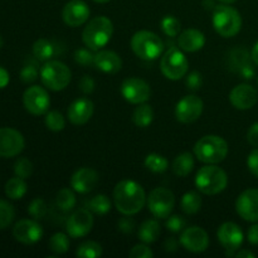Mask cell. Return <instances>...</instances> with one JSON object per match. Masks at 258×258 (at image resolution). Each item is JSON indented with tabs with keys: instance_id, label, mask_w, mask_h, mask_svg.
<instances>
[{
	"instance_id": "cell-26",
	"label": "cell",
	"mask_w": 258,
	"mask_h": 258,
	"mask_svg": "<svg viewBox=\"0 0 258 258\" xmlns=\"http://www.w3.org/2000/svg\"><path fill=\"white\" fill-rule=\"evenodd\" d=\"M194 168V158L190 153H181L174 159L171 164L174 174L180 178H185L191 173Z\"/></svg>"
},
{
	"instance_id": "cell-52",
	"label": "cell",
	"mask_w": 258,
	"mask_h": 258,
	"mask_svg": "<svg viewBox=\"0 0 258 258\" xmlns=\"http://www.w3.org/2000/svg\"><path fill=\"white\" fill-rule=\"evenodd\" d=\"M247 239L253 246H258V224L251 226V228L248 229V233H247Z\"/></svg>"
},
{
	"instance_id": "cell-1",
	"label": "cell",
	"mask_w": 258,
	"mask_h": 258,
	"mask_svg": "<svg viewBox=\"0 0 258 258\" xmlns=\"http://www.w3.org/2000/svg\"><path fill=\"white\" fill-rule=\"evenodd\" d=\"M113 203L123 216L138 214L146 204V194L143 186L134 180H121L113 189Z\"/></svg>"
},
{
	"instance_id": "cell-45",
	"label": "cell",
	"mask_w": 258,
	"mask_h": 258,
	"mask_svg": "<svg viewBox=\"0 0 258 258\" xmlns=\"http://www.w3.org/2000/svg\"><path fill=\"white\" fill-rule=\"evenodd\" d=\"M38 78V70L35 68V66L28 64L25 67H23V70L20 71V80L25 83H32L34 82Z\"/></svg>"
},
{
	"instance_id": "cell-4",
	"label": "cell",
	"mask_w": 258,
	"mask_h": 258,
	"mask_svg": "<svg viewBox=\"0 0 258 258\" xmlns=\"http://www.w3.org/2000/svg\"><path fill=\"white\" fill-rule=\"evenodd\" d=\"M113 24L108 18L96 17L87 23L82 33V40L91 50H100L111 40Z\"/></svg>"
},
{
	"instance_id": "cell-54",
	"label": "cell",
	"mask_w": 258,
	"mask_h": 258,
	"mask_svg": "<svg viewBox=\"0 0 258 258\" xmlns=\"http://www.w3.org/2000/svg\"><path fill=\"white\" fill-rule=\"evenodd\" d=\"M9 73H8V71L5 70V68L0 67V88H5L8 86V83H9Z\"/></svg>"
},
{
	"instance_id": "cell-57",
	"label": "cell",
	"mask_w": 258,
	"mask_h": 258,
	"mask_svg": "<svg viewBox=\"0 0 258 258\" xmlns=\"http://www.w3.org/2000/svg\"><path fill=\"white\" fill-rule=\"evenodd\" d=\"M203 5L206 7L207 10H214V8L217 7V5L214 4V0H204Z\"/></svg>"
},
{
	"instance_id": "cell-23",
	"label": "cell",
	"mask_w": 258,
	"mask_h": 258,
	"mask_svg": "<svg viewBox=\"0 0 258 258\" xmlns=\"http://www.w3.org/2000/svg\"><path fill=\"white\" fill-rule=\"evenodd\" d=\"M206 44V37L198 29H186L178 35V45L183 52H198Z\"/></svg>"
},
{
	"instance_id": "cell-50",
	"label": "cell",
	"mask_w": 258,
	"mask_h": 258,
	"mask_svg": "<svg viewBox=\"0 0 258 258\" xmlns=\"http://www.w3.org/2000/svg\"><path fill=\"white\" fill-rule=\"evenodd\" d=\"M247 141L254 148H258V122H254L247 131Z\"/></svg>"
},
{
	"instance_id": "cell-41",
	"label": "cell",
	"mask_w": 258,
	"mask_h": 258,
	"mask_svg": "<svg viewBox=\"0 0 258 258\" xmlns=\"http://www.w3.org/2000/svg\"><path fill=\"white\" fill-rule=\"evenodd\" d=\"M14 173L19 178L28 179L33 174V164L27 158H19L14 164Z\"/></svg>"
},
{
	"instance_id": "cell-43",
	"label": "cell",
	"mask_w": 258,
	"mask_h": 258,
	"mask_svg": "<svg viewBox=\"0 0 258 258\" xmlns=\"http://www.w3.org/2000/svg\"><path fill=\"white\" fill-rule=\"evenodd\" d=\"M186 222L183 217L180 216H169L166 218V228L173 233H179L185 229Z\"/></svg>"
},
{
	"instance_id": "cell-9",
	"label": "cell",
	"mask_w": 258,
	"mask_h": 258,
	"mask_svg": "<svg viewBox=\"0 0 258 258\" xmlns=\"http://www.w3.org/2000/svg\"><path fill=\"white\" fill-rule=\"evenodd\" d=\"M146 204L155 218L166 219L173 212L175 206V197L173 191L166 188H155L146 198Z\"/></svg>"
},
{
	"instance_id": "cell-47",
	"label": "cell",
	"mask_w": 258,
	"mask_h": 258,
	"mask_svg": "<svg viewBox=\"0 0 258 258\" xmlns=\"http://www.w3.org/2000/svg\"><path fill=\"white\" fill-rule=\"evenodd\" d=\"M117 227L118 231H121L122 233H133L134 229H135V221L131 218V216H125L118 221Z\"/></svg>"
},
{
	"instance_id": "cell-48",
	"label": "cell",
	"mask_w": 258,
	"mask_h": 258,
	"mask_svg": "<svg viewBox=\"0 0 258 258\" xmlns=\"http://www.w3.org/2000/svg\"><path fill=\"white\" fill-rule=\"evenodd\" d=\"M78 87H80V90L82 91L85 95H90V93H92L93 90H95L96 83L92 77H90V76H83L80 80V82H78Z\"/></svg>"
},
{
	"instance_id": "cell-40",
	"label": "cell",
	"mask_w": 258,
	"mask_h": 258,
	"mask_svg": "<svg viewBox=\"0 0 258 258\" xmlns=\"http://www.w3.org/2000/svg\"><path fill=\"white\" fill-rule=\"evenodd\" d=\"M47 204L42 198H35L34 201L30 202L29 207H28V213L33 217L34 219H42L44 218L47 214Z\"/></svg>"
},
{
	"instance_id": "cell-32",
	"label": "cell",
	"mask_w": 258,
	"mask_h": 258,
	"mask_svg": "<svg viewBox=\"0 0 258 258\" xmlns=\"http://www.w3.org/2000/svg\"><path fill=\"white\" fill-rule=\"evenodd\" d=\"M180 208L186 214H196L202 208V198L197 191H188L183 196Z\"/></svg>"
},
{
	"instance_id": "cell-34",
	"label": "cell",
	"mask_w": 258,
	"mask_h": 258,
	"mask_svg": "<svg viewBox=\"0 0 258 258\" xmlns=\"http://www.w3.org/2000/svg\"><path fill=\"white\" fill-rule=\"evenodd\" d=\"M88 208L92 213L103 216V214H107L111 211V201L105 194H98V196L93 197L91 199L90 203H88Z\"/></svg>"
},
{
	"instance_id": "cell-44",
	"label": "cell",
	"mask_w": 258,
	"mask_h": 258,
	"mask_svg": "<svg viewBox=\"0 0 258 258\" xmlns=\"http://www.w3.org/2000/svg\"><path fill=\"white\" fill-rule=\"evenodd\" d=\"M128 257L130 258H153L154 253L146 243L143 244H136L135 247H133V249L128 253Z\"/></svg>"
},
{
	"instance_id": "cell-35",
	"label": "cell",
	"mask_w": 258,
	"mask_h": 258,
	"mask_svg": "<svg viewBox=\"0 0 258 258\" xmlns=\"http://www.w3.org/2000/svg\"><path fill=\"white\" fill-rule=\"evenodd\" d=\"M49 249L54 254H64L70 249V238L66 233H55L49 239Z\"/></svg>"
},
{
	"instance_id": "cell-20",
	"label": "cell",
	"mask_w": 258,
	"mask_h": 258,
	"mask_svg": "<svg viewBox=\"0 0 258 258\" xmlns=\"http://www.w3.org/2000/svg\"><path fill=\"white\" fill-rule=\"evenodd\" d=\"M229 101L237 110H249L257 103L258 92L256 88L252 87L248 83H241L231 91Z\"/></svg>"
},
{
	"instance_id": "cell-39",
	"label": "cell",
	"mask_w": 258,
	"mask_h": 258,
	"mask_svg": "<svg viewBox=\"0 0 258 258\" xmlns=\"http://www.w3.org/2000/svg\"><path fill=\"white\" fill-rule=\"evenodd\" d=\"M14 207L8 202L0 199V229H5L14 221Z\"/></svg>"
},
{
	"instance_id": "cell-42",
	"label": "cell",
	"mask_w": 258,
	"mask_h": 258,
	"mask_svg": "<svg viewBox=\"0 0 258 258\" xmlns=\"http://www.w3.org/2000/svg\"><path fill=\"white\" fill-rule=\"evenodd\" d=\"M75 60L77 64L83 66V67H88V66L93 64L95 62V54L91 53V49H86V48H78L75 52Z\"/></svg>"
},
{
	"instance_id": "cell-33",
	"label": "cell",
	"mask_w": 258,
	"mask_h": 258,
	"mask_svg": "<svg viewBox=\"0 0 258 258\" xmlns=\"http://www.w3.org/2000/svg\"><path fill=\"white\" fill-rule=\"evenodd\" d=\"M145 166L148 170L153 171V173H164L168 170L169 161L165 156L159 155V154H149L145 159Z\"/></svg>"
},
{
	"instance_id": "cell-30",
	"label": "cell",
	"mask_w": 258,
	"mask_h": 258,
	"mask_svg": "<svg viewBox=\"0 0 258 258\" xmlns=\"http://www.w3.org/2000/svg\"><path fill=\"white\" fill-rule=\"evenodd\" d=\"M33 54L37 59L42 60V62H47L55 54V48L52 42L42 38V39H38L33 44Z\"/></svg>"
},
{
	"instance_id": "cell-10",
	"label": "cell",
	"mask_w": 258,
	"mask_h": 258,
	"mask_svg": "<svg viewBox=\"0 0 258 258\" xmlns=\"http://www.w3.org/2000/svg\"><path fill=\"white\" fill-rule=\"evenodd\" d=\"M23 103L25 110L34 116L44 115L50 106V98L47 91L39 86H32L27 88L23 95Z\"/></svg>"
},
{
	"instance_id": "cell-37",
	"label": "cell",
	"mask_w": 258,
	"mask_h": 258,
	"mask_svg": "<svg viewBox=\"0 0 258 258\" xmlns=\"http://www.w3.org/2000/svg\"><path fill=\"white\" fill-rule=\"evenodd\" d=\"M160 27L164 34L170 38L178 37L181 32V23L175 17H173V15H166V17H164L160 22Z\"/></svg>"
},
{
	"instance_id": "cell-5",
	"label": "cell",
	"mask_w": 258,
	"mask_h": 258,
	"mask_svg": "<svg viewBox=\"0 0 258 258\" xmlns=\"http://www.w3.org/2000/svg\"><path fill=\"white\" fill-rule=\"evenodd\" d=\"M212 23L216 32L224 38L234 37L242 29L241 14L229 4H221L214 8Z\"/></svg>"
},
{
	"instance_id": "cell-58",
	"label": "cell",
	"mask_w": 258,
	"mask_h": 258,
	"mask_svg": "<svg viewBox=\"0 0 258 258\" xmlns=\"http://www.w3.org/2000/svg\"><path fill=\"white\" fill-rule=\"evenodd\" d=\"M219 2L223 3V4H229V5H231V4H233V3H236L237 0H219Z\"/></svg>"
},
{
	"instance_id": "cell-31",
	"label": "cell",
	"mask_w": 258,
	"mask_h": 258,
	"mask_svg": "<svg viewBox=\"0 0 258 258\" xmlns=\"http://www.w3.org/2000/svg\"><path fill=\"white\" fill-rule=\"evenodd\" d=\"M76 203H77V199H76V194L73 193V189L63 188L55 196V206L63 212L72 211L76 207Z\"/></svg>"
},
{
	"instance_id": "cell-7",
	"label": "cell",
	"mask_w": 258,
	"mask_h": 258,
	"mask_svg": "<svg viewBox=\"0 0 258 258\" xmlns=\"http://www.w3.org/2000/svg\"><path fill=\"white\" fill-rule=\"evenodd\" d=\"M42 83L50 91H62L70 85L72 80V72L60 60H47L40 68Z\"/></svg>"
},
{
	"instance_id": "cell-60",
	"label": "cell",
	"mask_w": 258,
	"mask_h": 258,
	"mask_svg": "<svg viewBox=\"0 0 258 258\" xmlns=\"http://www.w3.org/2000/svg\"><path fill=\"white\" fill-rule=\"evenodd\" d=\"M3 44H4V40H3V37H2V35H0V49H2Z\"/></svg>"
},
{
	"instance_id": "cell-14",
	"label": "cell",
	"mask_w": 258,
	"mask_h": 258,
	"mask_svg": "<svg viewBox=\"0 0 258 258\" xmlns=\"http://www.w3.org/2000/svg\"><path fill=\"white\" fill-rule=\"evenodd\" d=\"M25 140L22 134L12 127L0 128V158H14L24 150Z\"/></svg>"
},
{
	"instance_id": "cell-18",
	"label": "cell",
	"mask_w": 258,
	"mask_h": 258,
	"mask_svg": "<svg viewBox=\"0 0 258 258\" xmlns=\"http://www.w3.org/2000/svg\"><path fill=\"white\" fill-rule=\"evenodd\" d=\"M236 211L247 222L258 221V189L251 188L239 194L236 202Z\"/></svg>"
},
{
	"instance_id": "cell-53",
	"label": "cell",
	"mask_w": 258,
	"mask_h": 258,
	"mask_svg": "<svg viewBox=\"0 0 258 258\" xmlns=\"http://www.w3.org/2000/svg\"><path fill=\"white\" fill-rule=\"evenodd\" d=\"M179 247V242L175 238H168L164 243V248L166 252H176Z\"/></svg>"
},
{
	"instance_id": "cell-38",
	"label": "cell",
	"mask_w": 258,
	"mask_h": 258,
	"mask_svg": "<svg viewBox=\"0 0 258 258\" xmlns=\"http://www.w3.org/2000/svg\"><path fill=\"white\" fill-rule=\"evenodd\" d=\"M45 126L48 127V130L59 133L66 127L64 116L58 111H49L45 115Z\"/></svg>"
},
{
	"instance_id": "cell-28",
	"label": "cell",
	"mask_w": 258,
	"mask_h": 258,
	"mask_svg": "<svg viewBox=\"0 0 258 258\" xmlns=\"http://www.w3.org/2000/svg\"><path fill=\"white\" fill-rule=\"evenodd\" d=\"M27 183H25V179L19 178V176H15V178L9 179L5 184V194H7L8 198L13 199V201H19L27 193Z\"/></svg>"
},
{
	"instance_id": "cell-46",
	"label": "cell",
	"mask_w": 258,
	"mask_h": 258,
	"mask_svg": "<svg viewBox=\"0 0 258 258\" xmlns=\"http://www.w3.org/2000/svg\"><path fill=\"white\" fill-rule=\"evenodd\" d=\"M202 83H203L202 75L199 72H197V71H193V72H190L186 76V87L189 90L198 91L202 87Z\"/></svg>"
},
{
	"instance_id": "cell-21",
	"label": "cell",
	"mask_w": 258,
	"mask_h": 258,
	"mask_svg": "<svg viewBox=\"0 0 258 258\" xmlns=\"http://www.w3.org/2000/svg\"><path fill=\"white\" fill-rule=\"evenodd\" d=\"M93 110H95V106H93V102L90 98H77L68 107L67 117L73 125H85L92 117Z\"/></svg>"
},
{
	"instance_id": "cell-51",
	"label": "cell",
	"mask_w": 258,
	"mask_h": 258,
	"mask_svg": "<svg viewBox=\"0 0 258 258\" xmlns=\"http://www.w3.org/2000/svg\"><path fill=\"white\" fill-rule=\"evenodd\" d=\"M239 75L244 78V80H252L256 75V71H254V67L252 63H248L247 66H244L241 71H239Z\"/></svg>"
},
{
	"instance_id": "cell-59",
	"label": "cell",
	"mask_w": 258,
	"mask_h": 258,
	"mask_svg": "<svg viewBox=\"0 0 258 258\" xmlns=\"http://www.w3.org/2000/svg\"><path fill=\"white\" fill-rule=\"evenodd\" d=\"M93 3H97V4H105V3L111 2V0H92Z\"/></svg>"
},
{
	"instance_id": "cell-25",
	"label": "cell",
	"mask_w": 258,
	"mask_h": 258,
	"mask_svg": "<svg viewBox=\"0 0 258 258\" xmlns=\"http://www.w3.org/2000/svg\"><path fill=\"white\" fill-rule=\"evenodd\" d=\"M160 233L161 229L159 222L156 219H148V221H145L141 224L138 234L141 242H144L146 244H150L158 241V238L160 237Z\"/></svg>"
},
{
	"instance_id": "cell-3",
	"label": "cell",
	"mask_w": 258,
	"mask_h": 258,
	"mask_svg": "<svg viewBox=\"0 0 258 258\" xmlns=\"http://www.w3.org/2000/svg\"><path fill=\"white\" fill-rule=\"evenodd\" d=\"M228 185V176L222 168L216 164H208L198 170L196 176V186L206 196H216L222 193Z\"/></svg>"
},
{
	"instance_id": "cell-19",
	"label": "cell",
	"mask_w": 258,
	"mask_h": 258,
	"mask_svg": "<svg viewBox=\"0 0 258 258\" xmlns=\"http://www.w3.org/2000/svg\"><path fill=\"white\" fill-rule=\"evenodd\" d=\"M91 10L83 0H71L64 5L62 12L63 22L68 27H80L90 19Z\"/></svg>"
},
{
	"instance_id": "cell-24",
	"label": "cell",
	"mask_w": 258,
	"mask_h": 258,
	"mask_svg": "<svg viewBox=\"0 0 258 258\" xmlns=\"http://www.w3.org/2000/svg\"><path fill=\"white\" fill-rule=\"evenodd\" d=\"M95 67L105 73H117L122 67V60L117 53L112 50H98L95 54Z\"/></svg>"
},
{
	"instance_id": "cell-56",
	"label": "cell",
	"mask_w": 258,
	"mask_h": 258,
	"mask_svg": "<svg viewBox=\"0 0 258 258\" xmlns=\"http://www.w3.org/2000/svg\"><path fill=\"white\" fill-rule=\"evenodd\" d=\"M251 57H252V60H253L254 64L258 66V42L253 45V48H252Z\"/></svg>"
},
{
	"instance_id": "cell-16",
	"label": "cell",
	"mask_w": 258,
	"mask_h": 258,
	"mask_svg": "<svg viewBox=\"0 0 258 258\" xmlns=\"http://www.w3.org/2000/svg\"><path fill=\"white\" fill-rule=\"evenodd\" d=\"M180 244L189 252L202 253L207 251L209 246L208 233L198 226L188 227L181 232Z\"/></svg>"
},
{
	"instance_id": "cell-12",
	"label": "cell",
	"mask_w": 258,
	"mask_h": 258,
	"mask_svg": "<svg viewBox=\"0 0 258 258\" xmlns=\"http://www.w3.org/2000/svg\"><path fill=\"white\" fill-rule=\"evenodd\" d=\"M93 227V216L90 209H78L73 212L67 219L66 231L72 238H82L86 237Z\"/></svg>"
},
{
	"instance_id": "cell-6",
	"label": "cell",
	"mask_w": 258,
	"mask_h": 258,
	"mask_svg": "<svg viewBox=\"0 0 258 258\" xmlns=\"http://www.w3.org/2000/svg\"><path fill=\"white\" fill-rule=\"evenodd\" d=\"M131 49L141 59L154 60L163 53L164 43L155 33L150 30H139L131 38Z\"/></svg>"
},
{
	"instance_id": "cell-27",
	"label": "cell",
	"mask_w": 258,
	"mask_h": 258,
	"mask_svg": "<svg viewBox=\"0 0 258 258\" xmlns=\"http://www.w3.org/2000/svg\"><path fill=\"white\" fill-rule=\"evenodd\" d=\"M251 54L247 52L243 48H234L231 50L228 55V66L233 72H238L247 66L248 63H251Z\"/></svg>"
},
{
	"instance_id": "cell-36",
	"label": "cell",
	"mask_w": 258,
	"mask_h": 258,
	"mask_svg": "<svg viewBox=\"0 0 258 258\" xmlns=\"http://www.w3.org/2000/svg\"><path fill=\"white\" fill-rule=\"evenodd\" d=\"M76 256L81 258H97L102 256V247L93 241H86L76 251Z\"/></svg>"
},
{
	"instance_id": "cell-29",
	"label": "cell",
	"mask_w": 258,
	"mask_h": 258,
	"mask_svg": "<svg viewBox=\"0 0 258 258\" xmlns=\"http://www.w3.org/2000/svg\"><path fill=\"white\" fill-rule=\"evenodd\" d=\"M154 120V111L151 106L146 103H140L139 107L135 108L133 115V121L138 127L145 128L153 122Z\"/></svg>"
},
{
	"instance_id": "cell-15",
	"label": "cell",
	"mask_w": 258,
	"mask_h": 258,
	"mask_svg": "<svg viewBox=\"0 0 258 258\" xmlns=\"http://www.w3.org/2000/svg\"><path fill=\"white\" fill-rule=\"evenodd\" d=\"M203 101L196 95H188L181 98L175 107V117L181 123H191L203 113Z\"/></svg>"
},
{
	"instance_id": "cell-22",
	"label": "cell",
	"mask_w": 258,
	"mask_h": 258,
	"mask_svg": "<svg viewBox=\"0 0 258 258\" xmlns=\"http://www.w3.org/2000/svg\"><path fill=\"white\" fill-rule=\"evenodd\" d=\"M98 183L97 171L91 168H81L71 178V188L80 194H87L96 188Z\"/></svg>"
},
{
	"instance_id": "cell-2",
	"label": "cell",
	"mask_w": 258,
	"mask_h": 258,
	"mask_svg": "<svg viewBox=\"0 0 258 258\" xmlns=\"http://www.w3.org/2000/svg\"><path fill=\"white\" fill-rule=\"evenodd\" d=\"M193 151L202 163L218 164L228 155V144L218 135H207L197 141Z\"/></svg>"
},
{
	"instance_id": "cell-17",
	"label": "cell",
	"mask_w": 258,
	"mask_h": 258,
	"mask_svg": "<svg viewBox=\"0 0 258 258\" xmlns=\"http://www.w3.org/2000/svg\"><path fill=\"white\" fill-rule=\"evenodd\" d=\"M13 236L20 243L34 244L42 239L43 228L37 219H20L13 228Z\"/></svg>"
},
{
	"instance_id": "cell-13",
	"label": "cell",
	"mask_w": 258,
	"mask_h": 258,
	"mask_svg": "<svg viewBox=\"0 0 258 258\" xmlns=\"http://www.w3.org/2000/svg\"><path fill=\"white\" fill-rule=\"evenodd\" d=\"M121 95L127 102L133 105H140L149 101L151 96L150 86L141 78H127L121 85Z\"/></svg>"
},
{
	"instance_id": "cell-55",
	"label": "cell",
	"mask_w": 258,
	"mask_h": 258,
	"mask_svg": "<svg viewBox=\"0 0 258 258\" xmlns=\"http://www.w3.org/2000/svg\"><path fill=\"white\" fill-rule=\"evenodd\" d=\"M234 256L238 257V258H244V257L254 258V257H256V254H254L253 252L248 251V249H241V251L236 252V254H234Z\"/></svg>"
},
{
	"instance_id": "cell-11",
	"label": "cell",
	"mask_w": 258,
	"mask_h": 258,
	"mask_svg": "<svg viewBox=\"0 0 258 258\" xmlns=\"http://www.w3.org/2000/svg\"><path fill=\"white\" fill-rule=\"evenodd\" d=\"M219 243L227 251V256H234L243 243V232L238 224L233 222H226L217 232Z\"/></svg>"
},
{
	"instance_id": "cell-61",
	"label": "cell",
	"mask_w": 258,
	"mask_h": 258,
	"mask_svg": "<svg viewBox=\"0 0 258 258\" xmlns=\"http://www.w3.org/2000/svg\"><path fill=\"white\" fill-rule=\"evenodd\" d=\"M257 85H258V80H257Z\"/></svg>"
},
{
	"instance_id": "cell-8",
	"label": "cell",
	"mask_w": 258,
	"mask_h": 258,
	"mask_svg": "<svg viewBox=\"0 0 258 258\" xmlns=\"http://www.w3.org/2000/svg\"><path fill=\"white\" fill-rule=\"evenodd\" d=\"M160 70L168 80L179 81L188 73L189 62L180 48L173 47L161 57Z\"/></svg>"
},
{
	"instance_id": "cell-49",
	"label": "cell",
	"mask_w": 258,
	"mask_h": 258,
	"mask_svg": "<svg viewBox=\"0 0 258 258\" xmlns=\"http://www.w3.org/2000/svg\"><path fill=\"white\" fill-rule=\"evenodd\" d=\"M247 166H248L249 171L253 174L256 178H258V148L251 151L247 159Z\"/></svg>"
}]
</instances>
